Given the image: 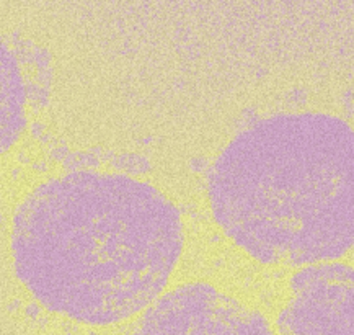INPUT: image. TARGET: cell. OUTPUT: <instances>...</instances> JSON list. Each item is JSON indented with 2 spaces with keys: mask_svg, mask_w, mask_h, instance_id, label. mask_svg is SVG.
Returning a JSON list of instances; mask_svg holds the SVG:
<instances>
[{
  "mask_svg": "<svg viewBox=\"0 0 354 335\" xmlns=\"http://www.w3.org/2000/svg\"><path fill=\"white\" fill-rule=\"evenodd\" d=\"M25 85L18 64L0 42V156L20 138L26 125Z\"/></svg>",
  "mask_w": 354,
  "mask_h": 335,
  "instance_id": "cell-5",
  "label": "cell"
},
{
  "mask_svg": "<svg viewBox=\"0 0 354 335\" xmlns=\"http://www.w3.org/2000/svg\"><path fill=\"white\" fill-rule=\"evenodd\" d=\"M299 294L279 318L281 332L353 334V270L322 265L302 270L292 280Z\"/></svg>",
  "mask_w": 354,
  "mask_h": 335,
  "instance_id": "cell-4",
  "label": "cell"
},
{
  "mask_svg": "<svg viewBox=\"0 0 354 335\" xmlns=\"http://www.w3.org/2000/svg\"><path fill=\"white\" fill-rule=\"evenodd\" d=\"M183 247L180 212L152 185L80 172L18 206L12 252L20 282L82 324L122 323L160 296Z\"/></svg>",
  "mask_w": 354,
  "mask_h": 335,
  "instance_id": "cell-1",
  "label": "cell"
},
{
  "mask_svg": "<svg viewBox=\"0 0 354 335\" xmlns=\"http://www.w3.org/2000/svg\"><path fill=\"white\" fill-rule=\"evenodd\" d=\"M144 311L136 329L139 334H271L261 314L207 284L176 288Z\"/></svg>",
  "mask_w": 354,
  "mask_h": 335,
  "instance_id": "cell-3",
  "label": "cell"
},
{
  "mask_svg": "<svg viewBox=\"0 0 354 335\" xmlns=\"http://www.w3.org/2000/svg\"><path fill=\"white\" fill-rule=\"evenodd\" d=\"M214 215L263 262L337 259L353 244V133L328 115L258 123L214 165Z\"/></svg>",
  "mask_w": 354,
  "mask_h": 335,
  "instance_id": "cell-2",
  "label": "cell"
}]
</instances>
